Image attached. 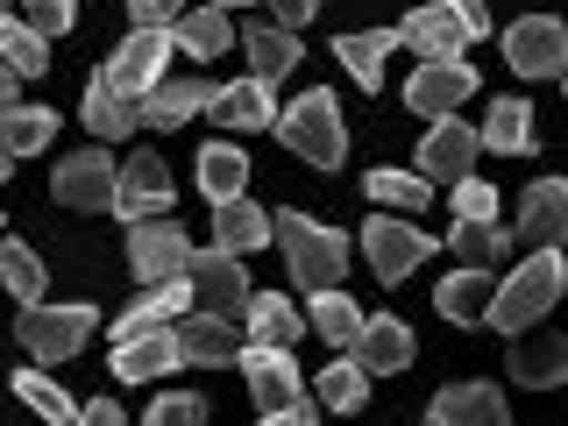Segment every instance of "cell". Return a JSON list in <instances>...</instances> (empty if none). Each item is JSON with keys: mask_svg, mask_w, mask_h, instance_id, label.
Listing matches in <instances>:
<instances>
[{"mask_svg": "<svg viewBox=\"0 0 568 426\" xmlns=\"http://www.w3.org/2000/svg\"><path fill=\"white\" fill-rule=\"evenodd\" d=\"M561 284H568V263H561V248H532V256L511 271L505 284L490 292V306H484V320L490 327H540L547 313H555V298H561Z\"/></svg>", "mask_w": 568, "mask_h": 426, "instance_id": "cell-1", "label": "cell"}, {"mask_svg": "<svg viewBox=\"0 0 568 426\" xmlns=\"http://www.w3.org/2000/svg\"><path fill=\"white\" fill-rule=\"evenodd\" d=\"M271 242H284V271L306 292H342V271H348L342 227H320L313 213H284V221H271Z\"/></svg>", "mask_w": 568, "mask_h": 426, "instance_id": "cell-2", "label": "cell"}, {"mask_svg": "<svg viewBox=\"0 0 568 426\" xmlns=\"http://www.w3.org/2000/svg\"><path fill=\"white\" fill-rule=\"evenodd\" d=\"M271 129L292 142L306 164H320V171H342V150H348V135H342V106H334V93H298L284 114L271 121Z\"/></svg>", "mask_w": 568, "mask_h": 426, "instance_id": "cell-3", "label": "cell"}, {"mask_svg": "<svg viewBox=\"0 0 568 426\" xmlns=\"http://www.w3.org/2000/svg\"><path fill=\"white\" fill-rule=\"evenodd\" d=\"M93 327H100L93 306H43V298L22 306V320H14V334H22V348L36 355V363H71Z\"/></svg>", "mask_w": 568, "mask_h": 426, "instance_id": "cell-4", "label": "cell"}, {"mask_svg": "<svg viewBox=\"0 0 568 426\" xmlns=\"http://www.w3.org/2000/svg\"><path fill=\"white\" fill-rule=\"evenodd\" d=\"M114 213L121 221H171L178 200H171V171H164V156H150V150H135L129 164L114 171Z\"/></svg>", "mask_w": 568, "mask_h": 426, "instance_id": "cell-5", "label": "cell"}, {"mask_svg": "<svg viewBox=\"0 0 568 426\" xmlns=\"http://www.w3.org/2000/svg\"><path fill=\"white\" fill-rule=\"evenodd\" d=\"M185 284H192V306L200 313L242 320V306H248V271H242V256H227V248H192Z\"/></svg>", "mask_w": 568, "mask_h": 426, "instance_id": "cell-6", "label": "cell"}, {"mask_svg": "<svg viewBox=\"0 0 568 426\" xmlns=\"http://www.w3.org/2000/svg\"><path fill=\"white\" fill-rule=\"evenodd\" d=\"M363 248H369V271H377L384 284H405L426 256H434V235H419L413 221H398V213H369Z\"/></svg>", "mask_w": 568, "mask_h": 426, "instance_id": "cell-7", "label": "cell"}, {"mask_svg": "<svg viewBox=\"0 0 568 426\" xmlns=\"http://www.w3.org/2000/svg\"><path fill=\"white\" fill-rule=\"evenodd\" d=\"M505 58L519 79H561L568 71V29L555 14H526V22L505 29Z\"/></svg>", "mask_w": 568, "mask_h": 426, "instance_id": "cell-8", "label": "cell"}, {"mask_svg": "<svg viewBox=\"0 0 568 426\" xmlns=\"http://www.w3.org/2000/svg\"><path fill=\"white\" fill-rule=\"evenodd\" d=\"M185 263H192V242H185V227H178V213H171V221H135L129 227V271L142 284L185 277Z\"/></svg>", "mask_w": 568, "mask_h": 426, "instance_id": "cell-9", "label": "cell"}, {"mask_svg": "<svg viewBox=\"0 0 568 426\" xmlns=\"http://www.w3.org/2000/svg\"><path fill=\"white\" fill-rule=\"evenodd\" d=\"M235 363H242V384H248V398H256V413H277V405L306 398V377H298L292 348H256V342H242Z\"/></svg>", "mask_w": 568, "mask_h": 426, "instance_id": "cell-10", "label": "cell"}, {"mask_svg": "<svg viewBox=\"0 0 568 426\" xmlns=\"http://www.w3.org/2000/svg\"><path fill=\"white\" fill-rule=\"evenodd\" d=\"M462 100H476V64H469V58H455V64H419L413 85H405V106H413V114H426V121L462 114Z\"/></svg>", "mask_w": 568, "mask_h": 426, "instance_id": "cell-11", "label": "cell"}, {"mask_svg": "<svg viewBox=\"0 0 568 426\" xmlns=\"http://www.w3.org/2000/svg\"><path fill=\"white\" fill-rule=\"evenodd\" d=\"M50 192H58V206H71V213H114V156L106 150L64 156Z\"/></svg>", "mask_w": 568, "mask_h": 426, "instance_id": "cell-12", "label": "cell"}, {"mask_svg": "<svg viewBox=\"0 0 568 426\" xmlns=\"http://www.w3.org/2000/svg\"><path fill=\"white\" fill-rule=\"evenodd\" d=\"M164 58H171V29H135L129 43H114L106 85H114V93H129V100H142L156 79H164Z\"/></svg>", "mask_w": 568, "mask_h": 426, "instance_id": "cell-13", "label": "cell"}, {"mask_svg": "<svg viewBox=\"0 0 568 426\" xmlns=\"http://www.w3.org/2000/svg\"><path fill=\"white\" fill-rule=\"evenodd\" d=\"M476 129H462V114H448V121H434L426 129V142H419V178L426 185H455V178H469L476 171Z\"/></svg>", "mask_w": 568, "mask_h": 426, "instance_id": "cell-14", "label": "cell"}, {"mask_svg": "<svg viewBox=\"0 0 568 426\" xmlns=\"http://www.w3.org/2000/svg\"><path fill=\"white\" fill-rule=\"evenodd\" d=\"M561 235H568V185L561 178H532V192H526V206H519V221H511L505 242L561 248Z\"/></svg>", "mask_w": 568, "mask_h": 426, "instance_id": "cell-15", "label": "cell"}, {"mask_svg": "<svg viewBox=\"0 0 568 426\" xmlns=\"http://www.w3.org/2000/svg\"><path fill=\"white\" fill-rule=\"evenodd\" d=\"M348 363L363 369V377L405 369V363H413V327H405L398 313H377V320L363 313V327H355V342H348Z\"/></svg>", "mask_w": 568, "mask_h": 426, "instance_id": "cell-16", "label": "cell"}, {"mask_svg": "<svg viewBox=\"0 0 568 426\" xmlns=\"http://www.w3.org/2000/svg\"><path fill=\"white\" fill-rule=\"evenodd\" d=\"M434 426H511V405L497 384H448L434 405H426Z\"/></svg>", "mask_w": 568, "mask_h": 426, "instance_id": "cell-17", "label": "cell"}, {"mask_svg": "<svg viewBox=\"0 0 568 426\" xmlns=\"http://www.w3.org/2000/svg\"><path fill=\"white\" fill-rule=\"evenodd\" d=\"M171 342H178V363H227V355H242V327L221 313H185L171 320Z\"/></svg>", "mask_w": 568, "mask_h": 426, "instance_id": "cell-18", "label": "cell"}, {"mask_svg": "<svg viewBox=\"0 0 568 426\" xmlns=\"http://www.w3.org/2000/svg\"><path fill=\"white\" fill-rule=\"evenodd\" d=\"M511 384H532V390L568 384V342H561V334L526 327L519 342H511Z\"/></svg>", "mask_w": 568, "mask_h": 426, "instance_id": "cell-19", "label": "cell"}, {"mask_svg": "<svg viewBox=\"0 0 568 426\" xmlns=\"http://www.w3.org/2000/svg\"><path fill=\"white\" fill-rule=\"evenodd\" d=\"M298 334H306V320H298V306L284 292H248V306H242V342H256V348H292Z\"/></svg>", "mask_w": 568, "mask_h": 426, "instance_id": "cell-20", "label": "cell"}, {"mask_svg": "<svg viewBox=\"0 0 568 426\" xmlns=\"http://www.w3.org/2000/svg\"><path fill=\"white\" fill-rule=\"evenodd\" d=\"M206 100H213V85H206V79H156L150 93L135 100V114L150 121V129H178V121L206 114Z\"/></svg>", "mask_w": 568, "mask_h": 426, "instance_id": "cell-21", "label": "cell"}, {"mask_svg": "<svg viewBox=\"0 0 568 426\" xmlns=\"http://www.w3.org/2000/svg\"><path fill=\"white\" fill-rule=\"evenodd\" d=\"M192 313V284L185 277H171V284H142V298L129 313H121V327H114V342H129V334H150V327H171V320H185Z\"/></svg>", "mask_w": 568, "mask_h": 426, "instance_id": "cell-22", "label": "cell"}, {"mask_svg": "<svg viewBox=\"0 0 568 426\" xmlns=\"http://www.w3.org/2000/svg\"><path fill=\"white\" fill-rule=\"evenodd\" d=\"M390 36H398L405 50H419L426 64H455V58H462V43H469V36H462V29H455L440 8H413V14H405V22L390 29Z\"/></svg>", "mask_w": 568, "mask_h": 426, "instance_id": "cell-23", "label": "cell"}, {"mask_svg": "<svg viewBox=\"0 0 568 426\" xmlns=\"http://www.w3.org/2000/svg\"><path fill=\"white\" fill-rule=\"evenodd\" d=\"M206 114L221 121V129H271L277 106H271V85L263 79H235V85H213Z\"/></svg>", "mask_w": 568, "mask_h": 426, "instance_id": "cell-24", "label": "cell"}, {"mask_svg": "<svg viewBox=\"0 0 568 426\" xmlns=\"http://www.w3.org/2000/svg\"><path fill=\"white\" fill-rule=\"evenodd\" d=\"M171 363H178L171 327H150V334H129V342H114V377H121V384L171 377Z\"/></svg>", "mask_w": 568, "mask_h": 426, "instance_id": "cell-25", "label": "cell"}, {"mask_svg": "<svg viewBox=\"0 0 568 426\" xmlns=\"http://www.w3.org/2000/svg\"><path fill=\"white\" fill-rule=\"evenodd\" d=\"M271 242V213H263L256 200H221L213 206V248H227V256H248V248Z\"/></svg>", "mask_w": 568, "mask_h": 426, "instance_id": "cell-26", "label": "cell"}, {"mask_svg": "<svg viewBox=\"0 0 568 426\" xmlns=\"http://www.w3.org/2000/svg\"><path fill=\"white\" fill-rule=\"evenodd\" d=\"M390 50H398V36H390V29H355V36H342V43H334V58H342V71L363 85V93H377Z\"/></svg>", "mask_w": 568, "mask_h": 426, "instance_id": "cell-27", "label": "cell"}, {"mask_svg": "<svg viewBox=\"0 0 568 426\" xmlns=\"http://www.w3.org/2000/svg\"><path fill=\"white\" fill-rule=\"evenodd\" d=\"M476 150L532 156V100H490V121H484V135H476Z\"/></svg>", "mask_w": 568, "mask_h": 426, "instance_id": "cell-28", "label": "cell"}, {"mask_svg": "<svg viewBox=\"0 0 568 426\" xmlns=\"http://www.w3.org/2000/svg\"><path fill=\"white\" fill-rule=\"evenodd\" d=\"M235 43L248 50V79H263V85H277L284 71L298 64V43H292V29H277V22H256V29H242Z\"/></svg>", "mask_w": 568, "mask_h": 426, "instance_id": "cell-29", "label": "cell"}, {"mask_svg": "<svg viewBox=\"0 0 568 426\" xmlns=\"http://www.w3.org/2000/svg\"><path fill=\"white\" fill-rule=\"evenodd\" d=\"M490 271H476V263H462V271H448L440 277V292H434V306L455 320V327H476V320H484V306H490Z\"/></svg>", "mask_w": 568, "mask_h": 426, "instance_id": "cell-30", "label": "cell"}, {"mask_svg": "<svg viewBox=\"0 0 568 426\" xmlns=\"http://www.w3.org/2000/svg\"><path fill=\"white\" fill-rule=\"evenodd\" d=\"M58 142V114L50 106H0V150L8 156H36V150H50Z\"/></svg>", "mask_w": 568, "mask_h": 426, "instance_id": "cell-31", "label": "cell"}, {"mask_svg": "<svg viewBox=\"0 0 568 426\" xmlns=\"http://www.w3.org/2000/svg\"><path fill=\"white\" fill-rule=\"evenodd\" d=\"M135 100L129 93H114V85H106V71H93V85H85V129H93L100 142H121L135 129Z\"/></svg>", "mask_w": 568, "mask_h": 426, "instance_id": "cell-32", "label": "cell"}, {"mask_svg": "<svg viewBox=\"0 0 568 426\" xmlns=\"http://www.w3.org/2000/svg\"><path fill=\"white\" fill-rule=\"evenodd\" d=\"M200 192H206L213 206L248 192V156L235 150V142H206V150H200Z\"/></svg>", "mask_w": 568, "mask_h": 426, "instance_id": "cell-33", "label": "cell"}, {"mask_svg": "<svg viewBox=\"0 0 568 426\" xmlns=\"http://www.w3.org/2000/svg\"><path fill=\"white\" fill-rule=\"evenodd\" d=\"M171 43L192 50V58H221L227 43H235V29H227V8H192L171 22Z\"/></svg>", "mask_w": 568, "mask_h": 426, "instance_id": "cell-34", "label": "cell"}, {"mask_svg": "<svg viewBox=\"0 0 568 426\" xmlns=\"http://www.w3.org/2000/svg\"><path fill=\"white\" fill-rule=\"evenodd\" d=\"M0 64H8L14 79H43V71H50V43H43L29 22L0 14Z\"/></svg>", "mask_w": 568, "mask_h": 426, "instance_id": "cell-35", "label": "cell"}, {"mask_svg": "<svg viewBox=\"0 0 568 426\" xmlns=\"http://www.w3.org/2000/svg\"><path fill=\"white\" fill-rule=\"evenodd\" d=\"M14 390H22V405L29 413H43L50 426H79V405H71V390L50 377V369H22V377H8Z\"/></svg>", "mask_w": 568, "mask_h": 426, "instance_id": "cell-36", "label": "cell"}, {"mask_svg": "<svg viewBox=\"0 0 568 426\" xmlns=\"http://www.w3.org/2000/svg\"><path fill=\"white\" fill-rule=\"evenodd\" d=\"M355 327H363V306H355L348 292H313V320H306V334H327L334 348H348V342H355Z\"/></svg>", "mask_w": 568, "mask_h": 426, "instance_id": "cell-37", "label": "cell"}, {"mask_svg": "<svg viewBox=\"0 0 568 426\" xmlns=\"http://www.w3.org/2000/svg\"><path fill=\"white\" fill-rule=\"evenodd\" d=\"M313 384H320V405H327V413H363V398H369V377L348 363V355H334Z\"/></svg>", "mask_w": 568, "mask_h": 426, "instance_id": "cell-38", "label": "cell"}, {"mask_svg": "<svg viewBox=\"0 0 568 426\" xmlns=\"http://www.w3.org/2000/svg\"><path fill=\"white\" fill-rule=\"evenodd\" d=\"M363 185H369V200H377V206H398V213H426V192H434L419 171H369Z\"/></svg>", "mask_w": 568, "mask_h": 426, "instance_id": "cell-39", "label": "cell"}, {"mask_svg": "<svg viewBox=\"0 0 568 426\" xmlns=\"http://www.w3.org/2000/svg\"><path fill=\"white\" fill-rule=\"evenodd\" d=\"M0 284H8L22 306H36V298H43V263H36L29 242H0Z\"/></svg>", "mask_w": 568, "mask_h": 426, "instance_id": "cell-40", "label": "cell"}, {"mask_svg": "<svg viewBox=\"0 0 568 426\" xmlns=\"http://www.w3.org/2000/svg\"><path fill=\"white\" fill-rule=\"evenodd\" d=\"M505 235H497V221H455V256L462 263H476V271H490L497 256H505Z\"/></svg>", "mask_w": 568, "mask_h": 426, "instance_id": "cell-41", "label": "cell"}, {"mask_svg": "<svg viewBox=\"0 0 568 426\" xmlns=\"http://www.w3.org/2000/svg\"><path fill=\"white\" fill-rule=\"evenodd\" d=\"M14 8L29 14V29L43 36V43H58V36L79 22V0H14Z\"/></svg>", "mask_w": 568, "mask_h": 426, "instance_id": "cell-42", "label": "cell"}, {"mask_svg": "<svg viewBox=\"0 0 568 426\" xmlns=\"http://www.w3.org/2000/svg\"><path fill=\"white\" fill-rule=\"evenodd\" d=\"M142 426H206V405L192 398V390H178V398H156L150 413H142Z\"/></svg>", "mask_w": 568, "mask_h": 426, "instance_id": "cell-43", "label": "cell"}, {"mask_svg": "<svg viewBox=\"0 0 568 426\" xmlns=\"http://www.w3.org/2000/svg\"><path fill=\"white\" fill-rule=\"evenodd\" d=\"M455 213H462V221H497V192L484 185V178H455Z\"/></svg>", "mask_w": 568, "mask_h": 426, "instance_id": "cell-44", "label": "cell"}, {"mask_svg": "<svg viewBox=\"0 0 568 426\" xmlns=\"http://www.w3.org/2000/svg\"><path fill=\"white\" fill-rule=\"evenodd\" d=\"M440 14H448V22H455L462 36H469V43L490 29V8H484V0H440Z\"/></svg>", "mask_w": 568, "mask_h": 426, "instance_id": "cell-45", "label": "cell"}, {"mask_svg": "<svg viewBox=\"0 0 568 426\" xmlns=\"http://www.w3.org/2000/svg\"><path fill=\"white\" fill-rule=\"evenodd\" d=\"M129 14H135V29H171L185 14V0H129Z\"/></svg>", "mask_w": 568, "mask_h": 426, "instance_id": "cell-46", "label": "cell"}, {"mask_svg": "<svg viewBox=\"0 0 568 426\" xmlns=\"http://www.w3.org/2000/svg\"><path fill=\"white\" fill-rule=\"evenodd\" d=\"M271 14H277V29H298L320 14V0H271Z\"/></svg>", "mask_w": 568, "mask_h": 426, "instance_id": "cell-47", "label": "cell"}, {"mask_svg": "<svg viewBox=\"0 0 568 426\" xmlns=\"http://www.w3.org/2000/svg\"><path fill=\"white\" fill-rule=\"evenodd\" d=\"M263 426H313V405L292 398V405H277V413H263Z\"/></svg>", "mask_w": 568, "mask_h": 426, "instance_id": "cell-48", "label": "cell"}, {"mask_svg": "<svg viewBox=\"0 0 568 426\" xmlns=\"http://www.w3.org/2000/svg\"><path fill=\"white\" fill-rule=\"evenodd\" d=\"M79 426H121V405H114V398H93V405H79Z\"/></svg>", "mask_w": 568, "mask_h": 426, "instance_id": "cell-49", "label": "cell"}, {"mask_svg": "<svg viewBox=\"0 0 568 426\" xmlns=\"http://www.w3.org/2000/svg\"><path fill=\"white\" fill-rule=\"evenodd\" d=\"M14 85H22V79H14V71L0 64V106H14Z\"/></svg>", "mask_w": 568, "mask_h": 426, "instance_id": "cell-50", "label": "cell"}, {"mask_svg": "<svg viewBox=\"0 0 568 426\" xmlns=\"http://www.w3.org/2000/svg\"><path fill=\"white\" fill-rule=\"evenodd\" d=\"M8 171H14V156H8V150H0V185H8Z\"/></svg>", "mask_w": 568, "mask_h": 426, "instance_id": "cell-51", "label": "cell"}, {"mask_svg": "<svg viewBox=\"0 0 568 426\" xmlns=\"http://www.w3.org/2000/svg\"><path fill=\"white\" fill-rule=\"evenodd\" d=\"M213 8H248V0H213Z\"/></svg>", "mask_w": 568, "mask_h": 426, "instance_id": "cell-52", "label": "cell"}, {"mask_svg": "<svg viewBox=\"0 0 568 426\" xmlns=\"http://www.w3.org/2000/svg\"><path fill=\"white\" fill-rule=\"evenodd\" d=\"M0 14H14V0H0Z\"/></svg>", "mask_w": 568, "mask_h": 426, "instance_id": "cell-53", "label": "cell"}]
</instances>
